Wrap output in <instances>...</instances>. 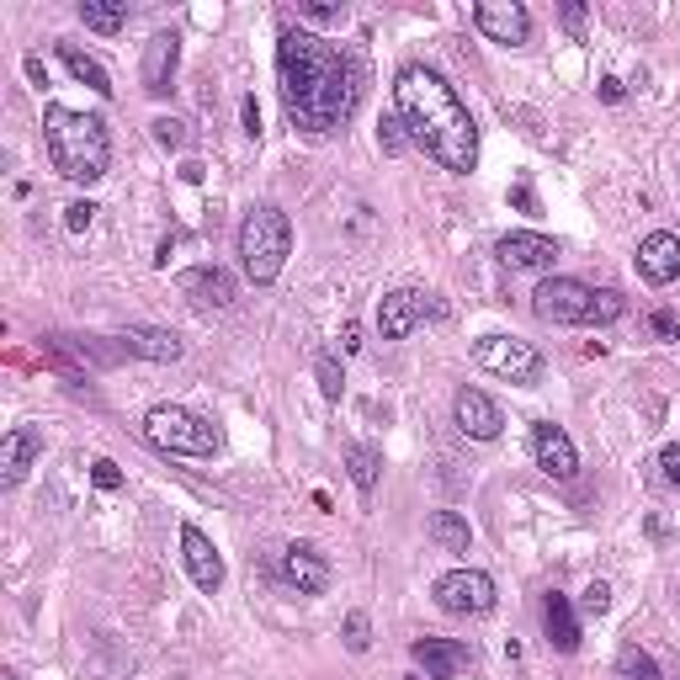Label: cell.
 I'll use <instances>...</instances> for the list:
<instances>
[{
    "label": "cell",
    "instance_id": "obj_3",
    "mask_svg": "<svg viewBox=\"0 0 680 680\" xmlns=\"http://www.w3.org/2000/svg\"><path fill=\"white\" fill-rule=\"evenodd\" d=\"M43 139H48V160L64 181H102L107 165H112V139H107V122L91 118V112H75V107H48L43 112Z\"/></svg>",
    "mask_w": 680,
    "mask_h": 680
},
{
    "label": "cell",
    "instance_id": "obj_13",
    "mask_svg": "<svg viewBox=\"0 0 680 680\" xmlns=\"http://www.w3.org/2000/svg\"><path fill=\"white\" fill-rule=\"evenodd\" d=\"M532 452H537V468H542L548 479H574V474H580V452H574L569 431L553 426V420H537V426H532Z\"/></svg>",
    "mask_w": 680,
    "mask_h": 680
},
{
    "label": "cell",
    "instance_id": "obj_14",
    "mask_svg": "<svg viewBox=\"0 0 680 680\" xmlns=\"http://www.w3.org/2000/svg\"><path fill=\"white\" fill-rule=\"evenodd\" d=\"M633 261H639V277L648 282V287H670V282L680 277V235H670V229L643 235Z\"/></svg>",
    "mask_w": 680,
    "mask_h": 680
},
{
    "label": "cell",
    "instance_id": "obj_17",
    "mask_svg": "<svg viewBox=\"0 0 680 680\" xmlns=\"http://www.w3.org/2000/svg\"><path fill=\"white\" fill-rule=\"evenodd\" d=\"M38 452H43L38 426H16V431H5V441H0V484L16 489V484L27 479V468H33Z\"/></svg>",
    "mask_w": 680,
    "mask_h": 680
},
{
    "label": "cell",
    "instance_id": "obj_20",
    "mask_svg": "<svg viewBox=\"0 0 680 680\" xmlns=\"http://www.w3.org/2000/svg\"><path fill=\"white\" fill-rule=\"evenodd\" d=\"M181 293L198 309H229L235 303V277L224 266H192V272H181Z\"/></svg>",
    "mask_w": 680,
    "mask_h": 680
},
{
    "label": "cell",
    "instance_id": "obj_39",
    "mask_svg": "<svg viewBox=\"0 0 680 680\" xmlns=\"http://www.w3.org/2000/svg\"><path fill=\"white\" fill-rule=\"evenodd\" d=\"M622 96H628V91H622L617 75H606V81H600V102H622Z\"/></svg>",
    "mask_w": 680,
    "mask_h": 680
},
{
    "label": "cell",
    "instance_id": "obj_7",
    "mask_svg": "<svg viewBox=\"0 0 680 680\" xmlns=\"http://www.w3.org/2000/svg\"><path fill=\"white\" fill-rule=\"evenodd\" d=\"M474 361H479L484 372L516 383V389H537L542 383V351L516 341V335H479L474 341Z\"/></svg>",
    "mask_w": 680,
    "mask_h": 680
},
{
    "label": "cell",
    "instance_id": "obj_43",
    "mask_svg": "<svg viewBox=\"0 0 680 680\" xmlns=\"http://www.w3.org/2000/svg\"><path fill=\"white\" fill-rule=\"evenodd\" d=\"M511 202H516V207H526V213H532V207H537V202H532V187H526V181H521L516 192H511Z\"/></svg>",
    "mask_w": 680,
    "mask_h": 680
},
{
    "label": "cell",
    "instance_id": "obj_29",
    "mask_svg": "<svg viewBox=\"0 0 680 680\" xmlns=\"http://www.w3.org/2000/svg\"><path fill=\"white\" fill-rule=\"evenodd\" d=\"M346 648H351V654H367V648H372V622H367V611H351V617H346Z\"/></svg>",
    "mask_w": 680,
    "mask_h": 680
},
{
    "label": "cell",
    "instance_id": "obj_38",
    "mask_svg": "<svg viewBox=\"0 0 680 680\" xmlns=\"http://www.w3.org/2000/svg\"><path fill=\"white\" fill-rule=\"evenodd\" d=\"M648 324H654V335H659V341H676V314H665V309H659Z\"/></svg>",
    "mask_w": 680,
    "mask_h": 680
},
{
    "label": "cell",
    "instance_id": "obj_10",
    "mask_svg": "<svg viewBox=\"0 0 680 680\" xmlns=\"http://www.w3.org/2000/svg\"><path fill=\"white\" fill-rule=\"evenodd\" d=\"M474 27H479L489 43H505V48H521L532 38V11L521 0H479L474 5Z\"/></svg>",
    "mask_w": 680,
    "mask_h": 680
},
{
    "label": "cell",
    "instance_id": "obj_18",
    "mask_svg": "<svg viewBox=\"0 0 680 680\" xmlns=\"http://www.w3.org/2000/svg\"><path fill=\"white\" fill-rule=\"evenodd\" d=\"M409 659L426 670V680H457L468 665V648L452 639H415L409 643Z\"/></svg>",
    "mask_w": 680,
    "mask_h": 680
},
{
    "label": "cell",
    "instance_id": "obj_21",
    "mask_svg": "<svg viewBox=\"0 0 680 680\" xmlns=\"http://www.w3.org/2000/svg\"><path fill=\"white\" fill-rule=\"evenodd\" d=\"M122 346L144 361H181V335L176 330H150V324H128Z\"/></svg>",
    "mask_w": 680,
    "mask_h": 680
},
{
    "label": "cell",
    "instance_id": "obj_15",
    "mask_svg": "<svg viewBox=\"0 0 680 680\" xmlns=\"http://www.w3.org/2000/svg\"><path fill=\"white\" fill-rule=\"evenodd\" d=\"M181 563H187L192 585H198V590H207V596L224 585V559H218L213 537H207V532H198V526H181Z\"/></svg>",
    "mask_w": 680,
    "mask_h": 680
},
{
    "label": "cell",
    "instance_id": "obj_25",
    "mask_svg": "<svg viewBox=\"0 0 680 680\" xmlns=\"http://www.w3.org/2000/svg\"><path fill=\"white\" fill-rule=\"evenodd\" d=\"M426 532H431V542H441L446 553H468V542H474L468 521L457 516V511H437V516L426 521Z\"/></svg>",
    "mask_w": 680,
    "mask_h": 680
},
{
    "label": "cell",
    "instance_id": "obj_32",
    "mask_svg": "<svg viewBox=\"0 0 680 680\" xmlns=\"http://www.w3.org/2000/svg\"><path fill=\"white\" fill-rule=\"evenodd\" d=\"M580 611H585V617H606V611H611V590H606L600 580H590L585 596H580Z\"/></svg>",
    "mask_w": 680,
    "mask_h": 680
},
{
    "label": "cell",
    "instance_id": "obj_31",
    "mask_svg": "<svg viewBox=\"0 0 680 680\" xmlns=\"http://www.w3.org/2000/svg\"><path fill=\"white\" fill-rule=\"evenodd\" d=\"M150 128H155V144H160V150H181V144H187V122H176V118H155Z\"/></svg>",
    "mask_w": 680,
    "mask_h": 680
},
{
    "label": "cell",
    "instance_id": "obj_28",
    "mask_svg": "<svg viewBox=\"0 0 680 680\" xmlns=\"http://www.w3.org/2000/svg\"><path fill=\"white\" fill-rule=\"evenodd\" d=\"M314 378H320V394H324V399L341 404V394H346V372H341V361L320 357V361H314Z\"/></svg>",
    "mask_w": 680,
    "mask_h": 680
},
{
    "label": "cell",
    "instance_id": "obj_19",
    "mask_svg": "<svg viewBox=\"0 0 680 680\" xmlns=\"http://www.w3.org/2000/svg\"><path fill=\"white\" fill-rule=\"evenodd\" d=\"M494 250H500V261H505L511 272H542V266H553V261H559V244L548 240V235H532V229L505 235Z\"/></svg>",
    "mask_w": 680,
    "mask_h": 680
},
{
    "label": "cell",
    "instance_id": "obj_33",
    "mask_svg": "<svg viewBox=\"0 0 680 680\" xmlns=\"http://www.w3.org/2000/svg\"><path fill=\"white\" fill-rule=\"evenodd\" d=\"M91 484H96V489H122V468L112 457H96V463H91Z\"/></svg>",
    "mask_w": 680,
    "mask_h": 680
},
{
    "label": "cell",
    "instance_id": "obj_40",
    "mask_svg": "<svg viewBox=\"0 0 680 680\" xmlns=\"http://www.w3.org/2000/svg\"><path fill=\"white\" fill-rule=\"evenodd\" d=\"M563 27L580 33V27H585V5H563Z\"/></svg>",
    "mask_w": 680,
    "mask_h": 680
},
{
    "label": "cell",
    "instance_id": "obj_12",
    "mask_svg": "<svg viewBox=\"0 0 680 680\" xmlns=\"http://www.w3.org/2000/svg\"><path fill=\"white\" fill-rule=\"evenodd\" d=\"M452 420H457V431L468 441H494L505 431V415H500V404L489 399L484 389H457V399H452Z\"/></svg>",
    "mask_w": 680,
    "mask_h": 680
},
{
    "label": "cell",
    "instance_id": "obj_4",
    "mask_svg": "<svg viewBox=\"0 0 680 680\" xmlns=\"http://www.w3.org/2000/svg\"><path fill=\"white\" fill-rule=\"evenodd\" d=\"M532 309L542 324H611L628 314L622 293H596L580 277H548L532 293Z\"/></svg>",
    "mask_w": 680,
    "mask_h": 680
},
{
    "label": "cell",
    "instance_id": "obj_26",
    "mask_svg": "<svg viewBox=\"0 0 680 680\" xmlns=\"http://www.w3.org/2000/svg\"><path fill=\"white\" fill-rule=\"evenodd\" d=\"M81 22L91 33H122L128 27V0H112V5H102V0H81Z\"/></svg>",
    "mask_w": 680,
    "mask_h": 680
},
{
    "label": "cell",
    "instance_id": "obj_34",
    "mask_svg": "<svg viewBox=\"0 0 680 680\" xmlns=\"http://www.w3.org/2000/svg\"><path fill=\"white\" fill-rule=\"evenodd\" d=\"M64 224H70V235H85V229L96 224V202H70V207H64Z\"/></svg>",
    "mask_w": 680,
    "mask_h": 680
},
{
    "label": "cell",
    "instance_id": "obj_35",
    "mask_svg": "<svg viewBox=\"0 0 680 680\" xmlns=\"http://www.w3.org/2000/svg\"><path fill=\"white\" fill-rule=\"evenodd\" d=\"M659 468H665V484L680 489V441H665V446H659Z\"/></svg>",
    "mask_w": 680,
    "mask_h": 680
},
{
    "label": "cell",
    "instance_id": "obj_30",
    "mask_svg": "<svg viewBox=\"0 0 680 680\" xmlns=\"http://www.w3.org/2000/svg\"><path fill=\"white\" fill-rule=\"evenodd\" d=\"M378 144H383V155H404V150H409L404 122L399 118H383V128H378Z\"/></svg>",
    "mask_w": 680,
    "mask_h": 680
},
{
    "label": "cell",
    "instance_id": "obj_22",
    "mask_svg": "<svg viewBox=\"0 0 680 680\" xmlns=\"http://www.w3.org/2000/svg\"><path fill=\"white\" fill-rule=\"evenodd\" d=\"M542 628H548V643H553L559 654H574V648H580V617H574L569 596H559V590L542 606Z\"/></svg>",
    "mask_w": 680,
    "mask_h": 680
},
{
    "label": "cell",
    "instance_id": "obj_36",
    "mask_svg": "<svg viewBox=\"0 0 680 680\" xmlns=\"http://www.w3.org/2000/svg\"><path fill=\"white\" fill-rule=\"evenodd\" d=\"M303 16H309V22H335V16H341V5H335V0H309V5H303Z\"/></svg>",
    "mask_w": 680,
    "mask_h": 680
},
{
    "label": "cell",
    "instance_id": "obj_5",
    "mask_svg": "<svg viewBox=\"0 0 680 680\" xmlns=\"http://www.w3.org/2000/svg\"><path fill=\"white\" fill-rule=\"evenodd\" d=\"M287 255H293V224H287V213L272 207V202H261V207H250L240 224V266L244 277L255 282V287H272L282 277V266H287Z\"/></svg>",
    "mask_w": 680,
    "mask_h": 680
},
{
    "label": "cell",
    "instance_id": "obj_44",
    "mask_svg": "<svg viewBox=\"0 0 680 680\" xmlns=\"http://www.w3.org/2000/svg\"><path fill=\"white\" fill-rule=\"evenodd\" d=\"M0 680H16V676H0Z\"/></svg>",
    "mask_w": 680,
    "mask_h": 680
},
{
    "label": "cell",
    "instance_id": "obj_16",
    "mask_svg": "<svg viewBox=\"0 0 680 680\" xmlns=\"http://www.w3.org/2000/svg\"><path fill=\"white\" fill-rule=\"evenodd\" d=\"M176 64H181V38H176V33H155V38L144 43V64H139L144 91H150V96H170Z\"/></svg>",
    "mask_w": 680,
    "mask_h": 680
},
{
    "label": "cell",
    "instance_id": "obj_6",
    "mask_svg": "<svg viewBox=\"0 0 680 680\" xmlns=\"http://www.w3.org/2000/svg\"><path fill=\"white\" fill-rule=\"evenodd\" d=\"M144 441L155 446V452H170V457H213L224 437L192 415V409H181V404H155L150 415H144Z\"/></svg>",
    "mask_w": 680,
    "mask_h": 680
},
{
    "label": "cell",
    "instance_id": "obj_8",
    "mask_svg": "<svg viewBox=\"0 0 680 680\" xmlns=\"http://www.w3.org/2000/svg\"><path fill=\"white\" fill-rule=\"evenodd\" d=\"M431 596L446 617H484V611H494V580L484 569H452L431 585Z\"/></svg>",
    "mask_w": 680,
    "mask_h": 680
},
{
    "label": "cell",
    "instance_id": "obj_37",
    "mask_svg": "<svg viewBox=\"0 0 680 680\" xmlns=\"http://www.w3.org/2000/svg\"><path fill=\"white\" fill-rule=\"evenodd\" d=\"M240 112H244V133H250V139H261V107H255V96H244Z\"/></svg>",
    "mask_w": 680,
    "mask_h": 680
},
{
    "label": "cell",
    "instance_id": "obj_24",
    "mask_svg": "<svg viewBox=\"0 0 680 680\" xmlns=\"http://www.w3.org/2000/svg\"><path fill=\"white\" fill-rule=\"evenodd\" d=\"M346 468H351L357 494H372V489H378V474H383V452L367 446V441H351V446H346Z\"/></svg>",
    "mask_w": 680,
    "mask_h": 680
},
{
    "label": "cell",
    "instance_id": "obj_9",
    "mask_svg": "<svg viewBox=\"0 0 680 680\" xmlns=\"http://www.w3.org/2000/svg\"><path fill=\"white\" fill-rule=\"evenodd\" d=\"M426 314H441V303H431L420 287H394V293L378 298V330H383V341H404Z\"/></svg>",
    "mask_w": 680,
    "mask_h": 680
},
{
    "label": "cell",
    "instance_id": "obj_11",
    "mask_svg": "<svg viewBox=\"0 0 680 680\" xmlns=\"http://www.w3.org/2000/svg\"><path fill=\"white\" fill-rule=\"evenodd\" d=\"M277 569L298 596H324V590H330V563H324V553L314 542H287Z\"/></svg>",
    "mask_w": 680,
    "mask_h": 680
},
{
    "label": "cell",
    "instance_id": "obj_42",
    "mask_svg": "<svg viewBox=\"0 0 680 680\" xmlns=\"http://www.w3.org/2000/svg\"><path fill=\"white\" fill-rule=\"evenodd\" d=\"M361 346V330L357 324H346V330H341V351H357Z\"/></svg>",
    "mask_w": 680,
    "mask_h": 680
},
{
    "label": "cell",
    "instance_id": "obj_27",
    "mask_svg": "<svg viewBox=\"0 0 680 680\" xmlns=\"http://www.w3.org/2000/svg\"><path fill=\"white\" fill-rule=\"evenodd\" d=\"M617 676H622V680H659V665L648 659V648L628 643V648L617 654Z\"/></svg>",
    "mask_w": 680,
    "mask_h": 680
},
{
    "label": "cell",
    "instance_id": "obj_23",
    "mask_svg": "<svg viewBox=\"0 0 680 680\" xmlns=\"http://www.w3.org/2000/svg\"><path fill=\"white\" fill-rule=\"evenodd\" d=\"M59 59H64V70H70V75H75L81 85H91L96 96H112V91H118V85H112V75H107V70H102L91 53H81L75 43H59Z\"/></svg>",
    "mask_w": 680,
    "mask_h": 680
},
{
    "label": "cell",
    "instance_id": "obj_2",
    "mask_svg": "<svg viewBox=\"0 0 680 680\" xmlns=\"http://www.w3.org/2000/svg\"><path fill=\"white\" fill-rule=\"evenodd\" d=\"M394 118L404 122L409 144L426 150L441 170L468 176L479 165V122L468 118L452 81L431 64H404L394 75Z\"/></svg>",
    "mask_w": 680,
    "mask_h": 680
},
{
    "label": "cell",
    "instance_id": "obj_1",
    "mask_svg": "<svg viewBox=\"0 0 680 680\" xmlns=\"http://www.w3.org/2000/svg\"><path fill=\"white\" fill-rule=\"evenodd\" d=\"M277 85L287 122L298 133H309V139H324L341 122H351L361 102L357 59L341 53L335 43L303 33V27H282L277 33Z\"/></svg>",
    "mask_w": 680,
    "mask_h": 680
},
{
    "label": "cell",
    "instance_id": "obj_41",
    "mask_svg": "<svg viewBox=\"0 0 680 680\" xmlns=\"http://www.w3.org/2000/svg\"><path fill=\"white\" fill-rule=\"evenodd\" d=\"M27 81H33V85H48V70H43V59H33V53H27Z\"/></svg>",
    "mask_w": 680,
    "mask_h": 680
}]
</instances>
